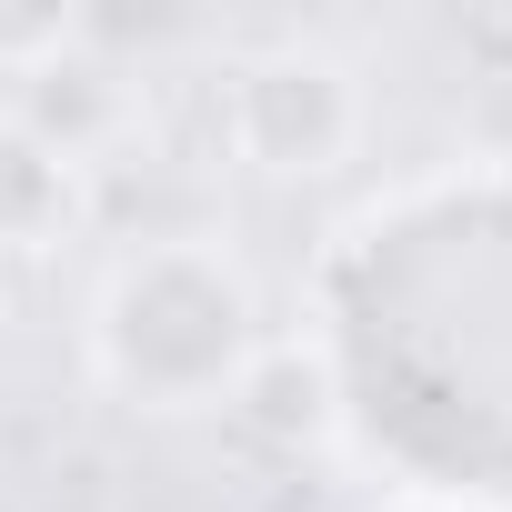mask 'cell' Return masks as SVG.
Instances as JSON below:
<instances>
[{
  "mask_svg": "<svg viewBox=\"0 0 512 512\" xmlns=\"http://www.w3.org/2000/svg\"><path fill=\"white\" fill-rule=\"evenodd\" d=\"M231 412H251V422L282 432V442H312V432L332 422V372L262 342V352H251V372H241V392H231Z\"/></svg>",
  "mask_w": 512,
  "mask_h": 512,
  "instance_id": "obj_4",
  "label": "cell"
},
{
  "mask_svg": "<svg viewBox=\"0 0 512 512\" xmlns=\"http://www.w3.org/2000/svg\"><path fill=\"white\" fill-rule=\"evenodd\" d=\"M221 131L251 171H272V181H322L352 161L362 141V81L332 61V51H262V61H241L231 91H221Z\"/></svg>",
  "mask_w": 512,
  "mask_h": 512,
  "instance_id": "obj_2",
  "label": "cell"
},
{
  "mask_svg": "<svg viewBox=\"0 0 512 512\" xmlns=\"http://www.w3.org/2000/svg\"><path fill=\"white\" fill-rule=\"evenodd\" d=\"M81 51V21L71 11H0V81H41L51 61H71Z\"/></svg>",
  "mask_w": 512,
  "mask_h": 512,
  "instance_id": "obj_5",
  "label": "cell"
},
{
  "mask_svg": "<svg viewBox=\"0 0 512 512\" xmlns=\"http://www.w3.org/2000/svg\"><path fill=\"white\" fill-rule=\"evenodd\" d=\"M251 352H262V292L221 241L181 231L111 262L91 302V362L121 402L141 412H211L241 392Z\"/></svg>",
  "mask_w": 512,
  "mask_h": 512,
  "instance_id": "obj_1",
  "label": "cell"
},
{
  "mask_svg": "<svg viewBox=\"0 0 512 512\" xmlns=\"http://www.w3.org/2000/svg\"><path fill=\"white\" fill-rule=\"evenodd\" d=\"M81 211H91V171L61 141H41L21 111H0V251H51L81 231Z\"/></svg>",
  "mask_w": 512,
  "mask_h": 512,
  "instance_id": "obj_3",
  "label": "cell"
}]
</instances>
